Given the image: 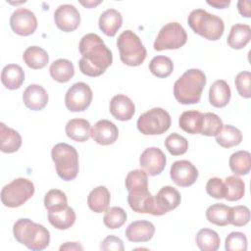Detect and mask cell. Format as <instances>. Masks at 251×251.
<instances>
[{"instance_id":"28","label":"cell","mask_w":251,"mask_h":251,"mask_svg":"<svg viewBox=\"0 0 251 251\" xmlns=\"http://www.w3.org/2000/svg\"><path fill=\"white\" fill-rule=\"evenodd\" d=\"M203 124V114L196 110L183 112L178 119L179 127L190 134L201 132Z\"/></svg>"},{"instance_id":"18","label":"cell","mask_w":251,"mask_h":251,"mask_svg":"<svg viewBox=\"0 0 251 251\" xmlns=\"http://www.w3.org/2000/svg\"><path fill=\"white\" fill-rule=\"evenodd\" d=\"M109 110L115 119L125 122L129 121L133 117L135 106L131 99L125 94H117L112 97Z\"/></svg>"},{"instance_id":"21","label":"cell","mask_w":251,"mask_h":251,"mask_svg":"<svg viewBox=\"0 0 251 251\" xmlns=\"http://www.w3.org/2000/svg\"><path fill=\"white\" fill-rule=\"evenodd\" d=\"M231 97V91L227 82L224 79H218L210 86L209 102L216 108L226 107Z\"/></svg>"},{"instance_id":"31","label":"cell","mask_w":251,"mask_h":251,"mask_svg":"<svg viewBox=\"0 0 251 251\" xmlns=\"http://www.w3.org/2000/svg\"><path fill=\"white\" fill-rule=\"evenodd\" d=\"M23 59L26 66L33 70L42 69L49 62V56L47 52L38 46L27 47L24 52Z\"/></svg>"},{"instance_id":"34","label":"cell","mask_w":251,"mask_h":251,"mask_svg":"<svg viewBox=\"0 0 251 251\" xmlns=\"http://www.w3.org/2000/svg\"><path fill=\"white\" fill-rule=\"evenodd\" d=\"M206 218L209 223H212L219 226H225L229 225L230 207L223 204L216 203L208 207L206 210Z\"/></svg>"},{"instance_id":"42","label":"cell","mask_w":251,"mask_h":251,"mask_svg":"<svg viewBox=\"0 0 251 251\" xmlns=\"http://www.w3.org/2000/svg\"><path fill=\"white\" fill-rule=\"evenodd\" d=\"M221 118L214 113L203 114V124L200 134L205 136H216L223 127Z\"/></svg>"},{"instance_id":"27","label":"cell","mask_w":251,"mask_h":251,"mask_svg":"<svg viewBox=\"0 0 251 251\" xmlns=\"http://www.w3.org/2000/svg\"><path fill=\"white\" fill-rule=\"evenodd\" d=\"M251 38V28L245 24H235L231 26L227 36V44L232 49L244 48Z\"/></svg>"},{"instance_id":"8","label":"cell","mask_w":251,"mask_h":251,"mask_svg":"<svg viewBox=\"0 0 251 251\" xmlns=\"http://www.w3.org/2000/svg\"><path fill=\"white\" fill-rule=\"evenodd\" d=\"M172 124L170 114L163 108H152L141 114L137 120L138 130L144 135H158L166 132Z\"/></svg>"},{"instance_id":"25","label":"cell","mask_w":251,"mask_h":251,"mask_svg":"<svg viewBox=\"0 0 251 251\" xmlns=\"http://www.w3.org/2000/svg\"><path fill=\"white\" fill-rule=\"evenodd\" d=\"M1 81L3 85L10 90L20 88L25 81L24 70L21 66L16 64L5 66L1 73Z\"/></svg>"},{"instance_id":"33","label":"cell","mask_w":251,"mask_h":251,"mask_svg":"<svg viewBox=\"0 0 251 251\" xmlns=\"http://www.w3.org/2000/svg\"><path fill=\"white\" fill-rule=\"evenodd\" d=\"M228 164L235 176H245L251 169V155L246 150L236 151L229 157Z\"/></svg>"},{"instance_id":"26","label":"cell","mask_w":251,"mask_h":251,"mask_svg":"<svg viewBox=\"0 0 251 251\" xmlns=\"http://www.w3.org/2000/svg\"><path fill=\"white\" fill-rule=\"evenodd\" d=\"M111 195L106 186L100 185L90 191L87 196V205L94 213L105 212L110 204Z\"/></svg>"},{"instance_id":"24","label":"cell","mask_w":251,"mask_h":251,"mask_svg":"<svg viewBox=\"0 0 251 251\" xmlns=\"http://www.w3.org/2000/svg\"><path fill=\"white\" fill-rule=\"evenodd\" d=\"M65 131L69 138L77 142H84L90 137V123L84 119H73L67 123Z\"/></svg>"},{"instance_id":"20","label":"cell","mask_w":251,"mask_h":251,"mask_svg":"<svg viewBox=\"0 0 251 251\" xmlns=\"http://www.w3.org/2000/svg\"><path fill=\"white\" fill-rule=\"evenodd\" d=\"M155 233V226L149 221H134L126 229V236L131 242L149 241Z\"/></svg>"},{"instance_id":"5","label":"cell","mask_w":251,"mask_h":251,"mask_svg":"<svg viewBox=\"0 0 251 251\" xmlns=\"http://www.w3.org/2000/svg\"><path fill=\"white\" fill-rule=\"evenodd\" d=\"M51 157L58 176L65 181L73 180L78 174V154L75 147L65 142L58 143L51 150Z\"/></svg>"},{"instance_id":"9","label":"cell","mask_w":251,"mask_h":251,"mask_svg":"<svg viewBox=\"0 0 251 251\" xmlns=\"http://www.w3.org/2000/svg\"><path fill=\"white\" fill-rule=\"evenodd\" d=\"M187 41V34L182 25L176 22L166 24L159 31L155 42L154 50H173L182 47Z\"/></svg>"},{"instance_id":"49","label":"cell","mask_w":251,"mask_h":251,"mask_svg":"<svg viewBox=\"0 0 251 251\" xmlns=\"http://www.w3.org/2000/svg\"><path fill=\"white\" fill-rule=\"evenodd\" d=\"M60 250H83V247L79 242H66L61 245Z\"/></svg>"},{"instance_id":"36","label":"cell","mask_w":251,"mask_h":251,"mask_svg":"<svg viewBox=\"0 0 251 251\" xmlns=\"http://www.w3.org/2000/svg\"><path fill=\"white\" fill-rule=\"evenodd\" d=\"M226 199L227 201H237L244 196L245 183L237 176H229L225 179Z\"/></svg>"},{"instance_id":"35","label":"cell","mask_w":251,"mask_h":251,"mask_svg":"<svg viewBox=\"0 0 251 251\" xmlns=\"http://www.w3.org/2000/svg\"><path fill=\"white\" fill-rule=\"evenodd\" d=\"M219 234L210 228H202L196 235V244L202 251H216L220 247Z\"/></svg>"},{"instance_id":"3","label":"cell","mask_w":251,"mask_h":251,"mask_svg":"<svg viewBox=\"0 0 251 251\" xmlns=\"http://www.w3.org/2000/svg\"><path fill=\"white\" fill-rule=\"evenodd\" d=\"M15 239L33 251L44 250L50 242V232L42 225L29 219H20L13 226Z\"/></svg>"},{"instance_id":"11","label":"cell","mask_w":251,"mask_h":251,"mask_svg":"<svg viewBox=\"0 0 251 251\" xmlns=\"http://www.w3.org/2000/svg\"><path fill=\"white\" fill-rule=\"evenodd\" d=\"M12 30L22 36L32 34L37 27V19L34 13L25 8L17 9L10 18Z\"/></svg>"},{"instance_id":"41","label":"cell","mask_w":251,"mask_h":251,"mask_svg":"<svg viewBox=\"0 0 251 251\" xmlns=\"http://www.w3.org/2000/svg\"><path fill=\"white\" fill-rule=\"evenodd\" d=\"M165 147L173 156H179L186 153L188 149V141L182 135L174 132L166 138Z\"/></svg>"},{"instance_id":"19","label":"cell","mask_w":251,"mask_h":251,"mask_svg":"<svg viewBox=\"0 0 251 251\" xmlns=\"http://www.w3.org/2000/svg\"><path fill=\"white\" fill-rule=\"evenodd\" d=\"M48 99L47 91L39 84L28 85L23 93L25 105L33 111H40L45 108L48 103Z\"/></svg>"},{"instance_id":"47","label":"cell","mask_w":251,"mask_h":251,"mask_svg":"<svg viewBox=\"0 0 251 251\" xmlns=\"http://www.w3.org/2000/svg\"><path fill=\"white\" fill-rule=\"evenodd\" d=\"M100 248L105 251L114 250V251H124V243L121 238L115 235H108L100 244Z\"/></svg>"},{"instance_id":"45","label":"cell","mask_w":251,"mask_h":251,"mask_svg":"<svg viewBox=\"0 0 251 251\" xmlns=\"http://www.w3.org/2000/svg\"><path fill=\"white\" fill-rule=\"evenodd\" d=\"M234 83L236 86V90L238 94L243 98H250L251 97V74L248 71H243L239 73L235 79Z\"/></svg>"},{"instance_id":"2","label":"cell","mask_w":251,"mask_h":251,"mask_svg":"<svg viewBox=\"0 0 251 251\" xmlns=\"http://www.w3.org/2000/svg\"><path fill=\"white\" fill-rule=\"evenodd\" d=\"M206 85V75L198 69L187 70L174 84V95L183 105L196 104L200 101Z\"/></svg>"},{"instance_id":"7","label":"cell","mask_w":251,"mask_h":251,"mask_svg":"<svg viewBox=\"0 0 251 251\" xmlns=\"http://www.w3.org/2000/svg\"><path fill=\"white\" fill-rule=\"evenodd\" d=\"M34 194L31 180L19 177L6 184L1 190L2 204L8 208H17L25 203Z\"/></svg>"},{"instance_id":"22","label":"cell","mask_w":251,"mask_h":251,"mask_svg":"<svg viewBox=\"0 0 251 251\" xmlns=\"http://www.w3.org/2000/svg\"><path fill=\"white\" fill-rule=\"evenodd\" d=\"M98 25L104 34L115 36L123 25L122 14L115 9H108L101 14Z\"/></svg>"},{"instance_id":"17","label":"cell","mask_w":251,"mask_h":251,"mask_svg":"<svg viewBox=\"0 0 251 251\" xmlns=\"http://www.w3.org/2000/svg\"><path fill=\"white\" fill-rule=\"evenodd\" d=\"M127 202L129 207L136 213L154 214V196H152L148 188L129 191Z\"/></svg>"},{"instance_id":"44","label":"cell","mask_w":251,"mask_h":251,"mask_svg":"<svg viewBox=\"0 0 251 251\" xmlns=\"http://www.w3.org/2000/svg\"><path fill=\"white\" fill-rule=\"evenodd\" d=\"M250 210L248 207L239 205L230 207V218L229 224L234 226H243L249 223Z\"/></svg>"},{"instance_id":"29","label":"cell","mask_w":251,"mask_h":251,"mask_svg":"<svg viewBox=\"0 0 251 251\" xmlns=\"http://www.w3.org/2000/svg\"><path fill=\"white\" fill-rule=\"evenodd\" d=\"M75 213L73 208L67 206L66 208L55 211L48 212V221L49 223L57 229H68L74 226L75 222Z\"/></svg>"},{"instance_id":"37","label":"cell","mask_w":251,"mask_h":251,"mask_svg":"<svg viewBox=\"0 0 251 251\" xmlns=\"http://www.w3.org/2000/svg\"><path fill=\"white\" fill-rule=\"evenodd\" d=\"M150 72L157 77H168L174 71L173 61L167 56H156L149 63Z\"/></svg>"},{"instance_id":"15","label":"cell","mask_w":251,"mask_h":251,"mask_svg":"<svg viewBox=\"0 0 251 251\" xmlns=\"http://www.w3.org/2000/svg\"><path fill=\"white\" fill-rule=\"evenodd\" d=\"M54 21L58 28L65 32H71L78 27L80 15L74 5L63 4L55 10Z\"/></svg>"},{"instance_id":"16","label":"cell","mask_w":251,"mask_h":251,"mask_svg":"<svg viewBox=\"0 0 251 251\" xmlns=\"http://www.w3.org/2000/svg\"><path fill=\"white\" fill-rule=\"evenodd\" d=\"M90 136L97 144L110 145L118 139L119 129L114 123L100 120L91 127Z\"/></svg>"},{"instance_id":"12","label":"cell","mask_w":251,"mask_h":251,"mask_svg":"<svg viewBox=\"0 0 251 251\" xmlns=\"http://www.w3.org/2000/svg\"><path fill=\"white\" fill-rule=\"evenodd\" d=\"M180 193L173 186L162 187L154 196L153 216H162L176 209L180 204Z\"/></svg>"},{"instance_id":"50","label":"cell","mask_w":251,"mask_h":251,"mask_svg":"<svg viewBox=\"0 0 251 251\" xmlns=\"http://www.w3.org/2000/svg\"><path fill=\"white\" fill-rule=\"evenodd\" d=\"M207 4L210 6H213L217 9H225L226 8L229 4L230 1L229 0H223V1H207Z\"/></svg>"},{"instance_id":"4","label":"cell","mask_w":251,"mask_h":251,"mask_svg":"<svg viewBox=\"0 0 251 251\" xmlns=\"http://www.w3.org/2000/svg\"><path fill=\"white\" fill-rule=\"evenodd\" d=\"M187 23L195 33L208 40L215 41L220 39L225 30L223 20L203 9H195L191 11Z\"/></svg>"},{"instance_id":"46","label":"cell","mask_w":251,"mask_h":251,"mask_svg":"<svg viewBox=\"0 0 251 251\" xmlns=\"http://www.w3.org/2000/svg\"><path fill=\"white\" fill-rule=\"evenodd\" d=\"M207 193L216 199H223L226 197V185L225 181L220 177H212L206 184Z\"/></svg>"},{"instance_id":"14","label":"cell","mask_w":251,"mask_h":251,"mask_svg":"<svg viewBox=\"0 0 251 251\" xmlns=\"http://www.w3.org/2000/svg\"><path fill=\"white\" fill-rule=\"evenodd\" d=\"M166 163V155L158 147L146 148L139 158L140 167L151 176L160 175L165 169Z\"/></svg>"},{"instance_id":"13","label":"cell","mask_w":251,"mask_h":251,"mask_svg":"<svg viewBox=\"0 0 251 251\" xmlns=\"http://www.w3.org/2000/svg\"><path fill=\"white\" fill-rule=\"evenodd\" d=\"M170 176L172 180L180 187L192 185L198 177V170L187 160L176 161L171 166Z\"/></svg>"},{"instance_id":"48","label":"cell","mask_w":251,"mask_h":251,"mask_svg":"<svg viewBox=\"0 0 251 251\" xmlns=\"http://www.w3.org/2000/svg\"><path fill=\"white\" fill-rule=\"evenodd\" d=\"M250 1L247 0H240L237 3V8H238V12L241 16L245 17V18H250L251 16V10H250Z\"/></svg>"},{"instance_id":"1","label":"cell","mask_w":251,"mask_h":251,"mask_svg":"<svg viewBox=\"0 0 251 251\" xmlns=\"http://www.w3.org/2000/svg\"><path fill=\"white\" fill-rule=\"evenodd\" d=\"M78 50L82 56L78 61V67L87 76H99L112 65V52L96 33L83 35L79 41Z\"/></svg>"},{"instance_id":"39","label":"cell","mask_w":251,"mask_h":251,"mask_svg":"<svg viewBox=\"0 0 251 251\" xmlns=\"http://www.w3.org/2000/svg\"><path fill=\"white\" fill-rule=\"evenodd\" d=\"M126 213L123 208L111 207L105 211L103 223L110 229L119 228L126 223Z\"/></svg>"},{"instance_id":"23","label":"cell","mask_w":251,"mask_h":251,"mask_svg":"<svg viewBox=\"0 0 251 251\" xmlns=\"http://www.w3.org/2000/svg\"><path fill=\"white\" fill-rule=\"evenodd\" d=\"M22 146L21 134L7 126L4 123L0 124V150L4 153L17 152Z\"/></svg>"},{"instance_id":"38","label":"cell","mask_w":251,"mask_h":251,"mask_svg":"<svg viewBox=\"0 0 251 251\" xmlns=\"http://www.w3.org/2000/svg\"><path fill=\"white\" fill-rule=\"evenodd\" d=\"M44 206L48 212L62 210L68 206L66 193L59 189H51L44 196Z\"/></svg>"},{"instance_id":"43","label":"cell","mask_w":251,"mask_h":251,"mask_svg":"<svg viewBox=\"0 0 251 251\" xmlns=\"http://www.w3.org/2000/svg\"><path fill=\"white\" fill-rule=\"evenodd\" d=\"M225 248L227 251H245L247 249V238L243 232H230L225 242Z\"/></svg>"},{"instance_id":"40","label":"cell","mask_w":251,"mask_h":251,"mask_svg":"<svg viewBox=\"0 0 251 251\" xmlns=\"http://www.w3.org/2000/svg\"><path fill=\"white\" fill-rule=\"evenodd\" d=\"M126 188L127 191H133L142 188H148V175L142 170L130 171L126 176Z\"/></svg>"},{"instance_id":"10","label":"cell","mask_w":251,"mask_h":251,"mask_svg":"<svg viewBox=\"0 0 251 251\" xmlns=\"http://www.w3.org/2000/svg\"><path fill=\"white\" fill-rule=\"evenodd\" d=\"M92 101V90L85 82H75L67 91L65 104L71 112H82L86 110Z\"/></svg>"},{"instance_id":"6","label":"cell","mask_w":251,"mask_h":251,"mask_svg":"<svg viewBox=\"0 0 251 251\" xmlns=\"http://www.w3.org/2000/svg\"><path fill=\"white\" fill-rule=\"evenodd\" d=\"M117 46L122 62L127 66H139L146 58L147 51L142 44L141 39L129 29L123 31L119 35L117 39Z\"/></svg>"},{"instance_id":"32","label":"cell","mask_w":251,"mask_h":251,"mask_svg":"<svg viewBox=\"0 0 251 251\" xmlns=\"http://www.w3.org/2000/svg\"><path fill=\"white\" fill-rule=\"evenodd\" d=\"M217 143L224 148H230L237 146L242 141L241 131L230 125L223 126L221 131L216 135Z\"/></svg>"},{"instance_id":"51","label":"cell","mask_w":251,"mask_h":251,"mask_svg":"<svg viewBox=\"0 0 251 251\" xmlns=\"http://www.w3.org/2000/svg\"><path fill=\"white\" fill-rule=\"evenodd\" d=\"M100 3H101V1H86V2L80 1V4L87 7V8H94L95 6L99 5Z\"/></svg>"},{"instance_id":"30","label":"cell","mask_w":251,"mask_h":251,"mask_svg":"<svg viewBox=\"0 0 251 251\" xmlns=\"http://www.w3.org/2000/svg\"><path fill=\"white\" fill-rule=\"evenodd\" d=\"M51 77L61 83L69 81L75 75L73 63L68 59H58L54 61L49 68Z\"/></svg>"}]
</instances>
